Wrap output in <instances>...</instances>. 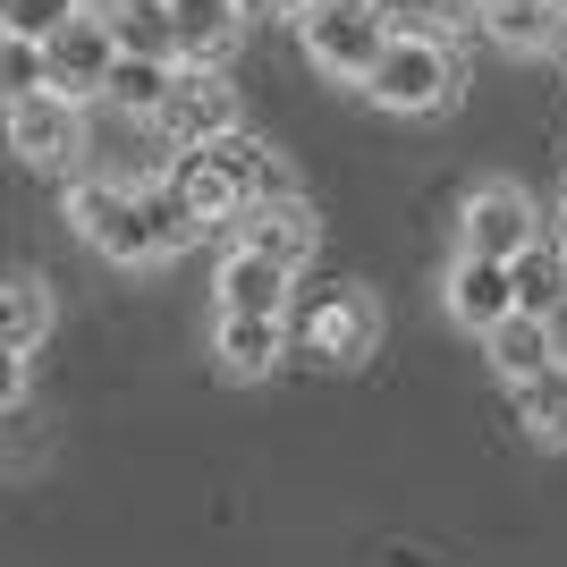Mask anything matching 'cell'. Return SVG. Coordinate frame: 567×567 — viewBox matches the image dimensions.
Here are the masks:
<instances>
[{
  "label": "cell",
  "mask_w": 567,
  "mask_h": 567,
  "mask_svg": "<svg viewBox=\"0 0 567 567\" xmlns=\"http://www.w3.org/2000/svg\"><path fill=\"white\" fill-rule=\"evenodd\" d=\"M43 339H51V288L34 280V271H9V280H0V348L34 355Z\"/></svg>",
  "instance_id": "16"
},
{
  "label": "cell",
  "mask_w": 567,
  "mask_h": 567,
  "mask_svg": "<svg viewBox=\"0 0 567 567\" xmlns=\"http://www.w3.org/2000/svg\"><path fill=\"white\" fill-rule=\"evenodd\" d=\"M288 348V313H220L213 322V355L229 381H262Z\"/></svg>",
  "instance_id": "11"
},
{
  "label": "cell",
  "mask_w": 567,
  "mask_h": 567,
  "mask_svg": "<svg viewBox=\"0 0 567 567\" xmlns=\"http://www.w3.org/2000/svg\"><path fill=\"white\" fill-rule=\"evenodd\" d=\"M381 348V306H373V288H355V280H339V288H322L313 297V313H306V355H322V364H364V355Z\"/></svg>",
  "instance_id": "7"
},
{
  "label": "cell",
  "mask_w": 567,
  "mask_h": 567,
  "mask_svg": "<svg viewBox=\"0 0 567 567\" xmlns=\"http://www.w3.org/2000/svg\"><path fill=\"white\" fill-rule=\"evenodd\" d=\"M534 237H543V213H534V195L508 187V178H492V187H474L466 204H457V246H466V255L517 262Z\"/></svg>",
  "instance_id": "5"
},
{
  "label": "cell",
  "mask_w": 567,
  "mask_h": 567,
  "mask_svg": "<svg viewBox=\"0 0 567 567\" xmlns=\"http://www.w3.org/2000/svg\"><path fill=\"white\" fill-rule=\"evenodd\" d=\"M43 51H51V85L69 102H102V85H111V69H118V34H111L102 9H76Z\"/></svg>",
  "instance_id": "8"
},
{
  "label": "cell",
  "mask_w": 567,
  "mask_h": 567,
  "mask_svg": "<svg viewBox=\"0 0 567 567\" xmlns=\"http://www.w3.org/2000/svg\"><path fill=\"white\" fill-rule=\"evenodd\" d=\"M483 355H492V373L499 381H525V373H543L550 355H559V331H550V313H499L492 331H483Z\"/></svg>",
  "instance_id": "13"
},
{
  "label": "cell",
  "mask_w": 567,
  "mask_h": 567,
  "mask_svg": "<svg viewBox=\"0 0 567 567\" xmlns=\"http://www.w3.org/2000/svg\"><path fill=\"white\" fill-rule=\"evenodd\" d=\"M517 390V424L534 432V441H550V450H567V364L550 355L543 373H525V381H508Z\"/></svg>",
  "instance_id": "17"
},
{
  "label": "cell",
  "mask_w": 567,
  "mask_h": 567,
  "mask_svg": "<svg viewBox=\"0 0 567 567\" xmlns=\"http://www.w3.org/2000/svg\"><path fill=\"white\" fill-rule=\"evenodd\" d=\"M237 9H246V0H169V18H178V60H187V69H220L237 51Z\"/></svg>",
  "instance_id": "14"
},
{
  "label": "cell",
  "mask_w": 567,
  "mask_h": 567,
  "mask_svg": "<svg viewBox=\"0 0 567 567\" xmlns=\"http://www.w3.org/2000/svg\"><path fill=\"white\" fill-rule=\"evenodd\" d=\"M34 85H51V51L34 34H18V25H0V111L25 102Z\"/></svg>",
  "instance_id": "21"
},
{
  "label": "cell",
  "mask_w": 567,
  "mask_h": 567,
  "mask_svg": "<svg viewBox=\"0 0 567 567\" xmlns=\"http://www.w3.org/2000/svg\"><path fill=\"white\" fill-rule=\"evenodd\" d=\"M441 297H450V322H466V331L483 339L499 313H517V271H508V262H492V255H466V246H457Z\"/></svg>",
  "instance_id": "10"
},
{
  "label": "cell",
  "mask_w": 567,
  "mask_h": 567,
  "mask_svg": "<svg viewBox=\"0 0 567 567\" xmlns=\"http://www.w3.org/2000/svg\"><path fill=\"white\" fill-rule=\"evenodd\" d=\"M508 271H517V306H525V313H559V306H567V246H559L550 229L534 237Z\"/></svg>",
  "instance_id": "19"
},
{
  "label": "cell",
  "mask_w": 567,
  "mask_h": 567,
  "mask_svg": "<svg viewBox=\"0 0 567 567\" xmlns=\"http://www.w3.org/2000/svg\"><path fill=\"white\" fill-rule=\"evenodd\" d=\"M69 220H76V237H85L102 262H118V271L169 262V255H187L195 237H204L195 204L169 187V178H144V187H127V178H102V169L69 187Z\"/></svg>",
  "instance_id": "1"
},
{
  "label": "cell",
  "mask_w": 567,
  "mask_h": 567,
  "mask_svg": "<svg viewBox=\"0 0 567 567\" xmlns=\"http://www.w3.org/2000/svg\"><path fill=\"white\" fill-rule=\"evenodd\" d=\"M43 432H34V415H25V399L18 406H0V466H43Z\"/></svg>",
  "instance_id": "22"
},
{
  "label": "cell",
  "mask_w": 567,
  "mask_h": 567,
  "mask_svg": "<svg viewBox=\"0 0 567 567\" xmlns=\"http://www.w3.org/2000/svg\"><path fill=\"white\" fill-rule=\"evenodd\" d=\"M153 127L169 136V153H187V144L229 136V127H237V85H229L220 69H187V60H178V85L162 94Z\"/></svg>",
  "instance_id": "6"
},
{
  "label": "cell",
  "mask_w": 567,
  "mask_h": 567,
  "mask_svg": "<svg viewBox=\"0 0 567 567\" xmlns=\"http://www.w3.org/2000/svg\"><path fill=\"white\" fill-rule=\"evenodd\" d=\"M169 85H178V60H153V51H118V69H111V85H102V102H111V111L153 118Z\"/></svg>",
  "instance_id": "18"
},
{
  "label": "cell",
  "mask_w": 567,
  "mask_h": 567,
  "mask_svg": "<svg viewBox=\"0 0 567 567\" xmlns=\"http://www.w3.org/2000/svg\"><path fill=\"white\" fill-rule=\"evenodd\" d=\"M559 9H567V0H483V9H474V25H483L499 51H550Z\"/></svg>",
  "instance_id": "15"
},
{
  "label": "cell",
  "mask_w": 567,
  "mask_h": 567,
  "mask_svg": "<svg viewBox=\"0 0 567 567\" xmlns=\"http://www.w3.org/2000/svg\"><path fill=\"white\" fill-rule=\"evenodd\" d=\"M118 34V51H153V60H178V18H169V0H118L102 9Z\"/></svg>",
  "instance_id": "20"
},
{
  "label": "cell",
  "mask_w": 567,
  "mask_h": 567,
  "mask_svg": "<svg viewBox=\"0 0 567 567\" xmlns=\"http://www.w3.org/2000/svg\"><path fill=\"white\" fill-rule=\"evenodd\" d=\"M94 9H118V0H94Z\"/></svg>",
  "instance_id": "27"
},
{
  "label": "cell",
  "mask_w": 567,
  "mask_h": 567,
  "mask_svg": "<svg viewBox=\"0 0 567 567\" xmlns=\"http://www.w3.org/2000/svg\"><path fill=\"white\" fill-rule=\"evenodd\" d=\"M550 220H559V229H550V237H559V246H567V187H559V213H550Z\"/></svg>",
  "instance_id": "25"
},
{
  "label": "cell",
  "mask_w": 567,
  "mask_h": 567,
  "mask_svg": "<svg viewBox=\"0 0 567 567\" xmlns=\"http://www.w3.org/2000/svg\"><path fill=\"white\" fill-rule=\"evenodd\" d=\"M0 127H9V153L34 162V169H60V162L85 153V102H69L60 85H34L25 102H9Z\"/></svg>",
  "instance_id": "4"
},
{
  "label": "cell",
  "mask_w": 567,
  "mask_h": 567,
  "mask_svg": "<svg viewBox=\"0 0 567 567\" xmlns=\"http://www.w3.org/2000/svg\"><path fill=\"white\" fill-rule=\"evenodd\" d=\"M76 9H85V0H9V25H18V34H34V43H51Z\"/></svg>",
  "instance_id": "23"
},
{
  "label": "cell",
  "mask_w": 567,
  "mask_h": 567,
  "mask_svg": "<svg viewBox=\"0 0 567 567\" xmlns=\"http://www.w3.org/2000/svg\"><path fill=\"white\" fill-rule=\"evenodd\" d=\"M550 51H559V60H567V9H559V34H550Z\"/></svg>",
  "instance_id": "26"
},
{
  "label": "cell",
  "mask_w": 567,
  "mask_h": 567,
  "mask_svg": "<svg viewBox=\"0 0 567 567\" xmlns=\"http://www.w3.org/2000/svg\"><path fill=\"white\" fill-rule=\"evenodd\" d=\"M229 229H237V246H255V255L288 262V271H306L313 246H322V220H313L306 195H262V204H246Z\"/></svg>",
  "instance_id": "9"
},
{
  "label": "cell",
  "mask_w": 567,
  "mask_h": 567,
  "mask_svg": "<svg viewBox=\"0 0 567 567\" xmlns=\"http://www.w3.org/2000/svg\"><path fill=\"white\" fill-rule=\"evenodd\" d=\"M297 34H306V60H313L322 76L364 85V69L381 60V43H390L399 25H390V9H381V0H313L306 18H297Z\"/></svg>",
  "instance_id": "3"
},
{
  "label": "cell",
  "mask_w": 567,
  "mask_h": 567,
  "mask_svg": "<svg viewBox=\"0 0 567 567\" xmlns=\"http://www.w3.org/2000/svg\"><path fill=\"white\" fill-rule=\"evenodd\" d=\"M288 262L255 255V246H229V262H220V313H288Z\"/></svg>",
  "instance_id": "12"
},
{
  "label": "cell",
  "mask_w": 567,
  "mask_h": 567,
  "mask_svg": "<svg viewBox=\"0 0 567 567\" xmlns=\"http://www.w3.org/2000/svg\"><path fill=\"white\" fill-rule=\"evenodd\" d=\"M18 399H25V355L0 348V406H18Z\"/></svg>",
  "instance_id": "24"
},
{
  "label": "cell",
  "mask_w": 567,
  "mask_h": 567,
  "mask_svg": "<svg viewBox=\"0 0 567 567\" xmlns=\"http://www.w3.org/2000/svg\"><path fill=\"white\" fill-rule=\"evenodd\" d=\"M457 85H466V69H457L450 25H399V34L381 43V60L364 69V94H373L381 111H399V118L450 111Z\"/></svg>",
  "instance_id": "2"
}]
</instances>
